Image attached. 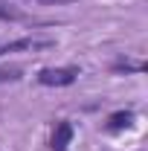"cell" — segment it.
I'll use <instances>...</instances> for the list:
<instances>
[{"mask_svg":"<svg viewBox=\"0 0 148 151\" xmlns=\"http://www.w3.org/2000/svg\"><path fill=\"white\" fill-rule=\"evenodd\" d=\"M111 70L113 73H142L145 64H142V61H131V58H119V61H113Z\"/></svg>","mask_w":148,"mask_h":151,"instance_id":"obj_5","label":"cell"},{"mask_svg":"<svg viewBox=\"0 0 148 151\" xmlns=\"http://www.w3.org/2000/svg\"><path fill=\"white\" fill-rule=\"evenodd\" d=\"M78 76H81L78 67H44V70H38L35 78L44 87H70Z\"/></svg>","mask_w":148,"mask_h":151,"instance_id":"obj_1","label":"cell"},{"mask_svg":"<svg viewBox=\"0 0 148 151\" xmlns=\"http://www.w3.org/2000/svg\"><path fill=\"white\" fill-rule=\"evenodd\" d=\"M26 15L20 12L18 6H12L9 0H0V20H23Z\"/></svg>","mask_w":148,"mask_h":151,"instance_id":"obj_6","label":"cell"},{"mask_svg":"<svg viewBox=\"0 0 148 151\" xmlns=\"http://www.w3.org/2000/svg\"><path fill=\"white\" fill-rule=\"evenodd\" d=\"M134 119H137L134 111H116V113L108 116L105 128H108V131H122V128H131V125H134Z\"/></svg>","mask_w":148,"mask_h":151,"instance_id":"obj_4","label":"cell"},{"mask_svg":"<svg viewBox=\"0 0 148 151\" xmlns=\"http://www.w3.org/2000/svg\"><path fill=\"white\" fill-rule=\"evenodd\" d=\"M35 3H44V6H67V3H75V0H35Z\"/></svg>","mask_w":148,"mask_h":151,"instance_id":"obj_8","label":"cell"},{"mask_svg":"<svg viewBox=\"0 0 148 151\" xmlns=\"http://www.w3.org/2000/svg\"><path fill=\"white\" fill-rule=\"evenodd\" d=\"M23 70L20 67H0V81H18Z\"/></svg>","mask_w":148,"mask_h":151,"instance_id":"obj_7","label":"cell"},{"mask_svg":"<svg viewBox=\"0 0 148 151\" xmlns=\"http://www.w3.org/2000/svg\"><path fill=\"white\" fill-rule=\"evenodd\" d=\"M55 47V41L50 38H18V41H9V44H0V55H9V52H35V50H50Z\"/></svg>","mask_w":148,"mask_h":151,"instance_id":"obj_2","label":"cell"},{"mask_svg":"<svg viewBox=\"0 0 148 151\" xmlns=\"http://www.w3.org/2000/svg\"><path fill=\"white\" fill-rule=\"evenodd\" d=\"M70 139H73V125L67 119H58L52 128V137H50V151H67Z\"/></svg>","mask_w":148,"mask_h":151,"instance_id":"obj_3","label":"cell"}]
</instances>
